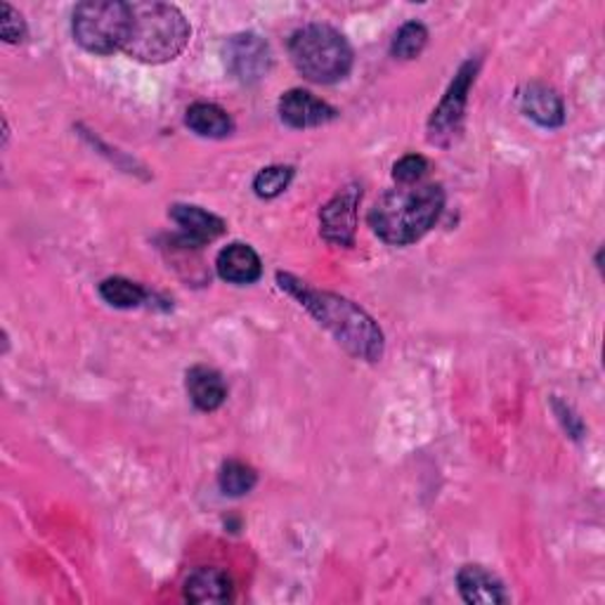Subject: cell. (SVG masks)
<instances>
[{"instance_id": "cell-15", "label": "cell", "mask_w": 605, "mask_h": 605, "mask_svg": "<svg viewBox=\"0 0 605 605\" xmlns=\"http://www.w3.org/2000/svg\"><path fill=\"white\" fill-rule=\"evenodd\" d=\"M189 400L201 411H216L227 400V386L222 376L211 367H192L187 371Z\"/></svg>"}, {"instance_id": "cell-2", "label": "cell", "mask_w": 605, "mask_h": 605, "mask_svg": "<svg viewBox=\"0 0 605 605\" xmlns=\"http://www.w3.org/2000/svg\"><path fill=\"white\" fill-rule=\"evenodd\" d=\"M445 208V192L435 182L400 185L378 197L367 216L378 239L393 246L419 241L438 222Z\"/></svg>"}, {"instance_id": "cell-13", "label": "cell", "mask_w": 605, "mask_h": 605, "mask_svg": "<svg viewBox=\"0 0 605 605\" xmlns=\"http://www.w3.org/2000/svg\"><path fill=\"white\" fill-rule=\"evenodd\" d=\"M170 218L176 220V225L189 239V244L214 241L225 232L222 218L204 211V208H199V206H189V204L170 206Z\"/></svg>"}, {"instance_id": "cell-5", "label": "cell", "mask_w": 605, "mask_h": 605, "mask_svg": "<svg viewBox=\"0 0 605 605\" xmlns=\"http://www.w3.org/2000/svg\"><path fill=\"white\" fill-rule=\"evenodd\" d=\"M130 29V3L121 0H88L76 6L71 31L76 43L95 54L123 50Z\"/></svg>"}, {"instance_id": "cell-19", "label": "cell", "mask_w": 605, "mask_h": 605, "mask_svg": "<svg viewBox=\"0 0 605 605\" xmlns=\"http://www.w3.org/2000/svg\"><path fill=\"white\" fill-rule=\"evenodd\" d=\"M428 43V29L421 22H407L395 33L390 52L397 60H416Z\"/></svg>"}, {"instance_id": "cell-1", "label": "cell", "mask_w": 605, "mask_h": 605, "mask_svg": "<svg viewBox=\"0 0 605 605\" xmlns=\"http://www.w3.org/2000/svg\"><path fill=\"white\" fill-rule=\"evenodd\" d=\"M279 287L291 294L321 327L329 329L338 346H344L353 357L376 363L384 355V334L376 321L353 300L329 291L310 289L306 281L291 275L277 272Z\"/></svg>"}, {"instance_id": "cell-8", "label": "cell", "mask_w": 605, "mask_h": 605, "mask_svg": "<svg viewBox=\"0 0 605 605\" xmlns=\"http://www.w3.org/2000/svg\"><path fill=\"white\" fill-rule=\"evenodd\" d=\"M359 199H363V192H359L357 185L340 189V192L319 211L321 237L338 246H353Z\"/></svg>"}, {"instance_id": "cell-7", "label": "cell", "mask_w": 605, "mask_h": 605, "mask_svg": "<svg viewBox=\"0 0 605 605\" xmlns=\"http://www.w3.org/2000/svg\"><path fill=\"white\" fill-rule=\"evenodd\" d=\"M225 67L239 83H258L272 67L270 46L258 33H237L222 48Z\"/></svg>"}, {"instance_id": "cell-22", "label": "cell", "mask_w": 605, "mask_h": 605, "mask_svg": "<svg viewBox=\"0 0 605 605\" xmlns=\"http://www.w3.org/2000/svg\"><path fill=\"white\" fill-rule=\"evenodd\" d=\"M0 36H3L6 43H19L24 41L27 36L24 17L19 14L10 3L0 6Z\"/></svg>"}, {"instance_id": "cell-6", "label": "cell", "mask_w": 605, "mask_h": 605, "mask_svg": "<svg viewBox=\"0 0 605 605\" xmlns=\"http://www.w3.org/2000/svg\"><path fill=\"white\" fill-rule=\"evenodd\" d=\"M478 60L473 62H464L462 69L454 76V81L449 86V90L445 92L443 102L438 105V109L433 111V117L428 121V142L438 145V147H447L454 140H457L459 130H462V121H464V109H466V100H468V90L476 81L478 73Z\"/></svg>"}, {"instance_id": "cell-14", "label": "cell", "mask_w": 605, "mask_h": 605, "mask_svg": "<svg viewBox=\"0 0 605 605\" xmlns=\"http://www.w3.org/2000/svg\"><path fill=\"white\" fill-rule=\"evenodd\" d=\"M189 603H225L232 598V579L220 567H197L185 582Z\"/></svg>"}, {"instance_id": "cell-17", "label": "cell", "mask_w": 605, "mask_h": 605, "mask_svg": "<svg viewBox=\"0 0 605 605\" xmlns=\"http://www.w3.org/2000/svg\"><path fill=\"white\" fill-rule=\"evenodd\" d=\"M100 296L105 302L113 308L130 310L138 308L147 300V291L140 287V284L130 281L126 277H109L100 284Z\"/></svg>"}, {"instance_id": "cell-4", "label": "cell", "mask_w": 605, "mask_h": 605, "mask_svg": "<svg viewBox=\"0 0 605 605\" xmlns=\"http://www.w3.org/2000/svg\"><path fill=\"white\" fill-rule=\"evenodd\" d=\"M291 62L308 81L329 86L346 79L353 69V48L346 36L327 24H308L289 41Z\"/></svg>"}, {"instance_id": "cell-16", "label": "cell", "mask_w": 605, "mask_h": 605, "mask_svg": "<svg viewBox=\"0 0 605 605\" xmlns=\"http://www.w3.org/2000/svg\"><path fill=\"white\" fill-rule=\"evenodd\" d=\"M185 123L189 130L197 132L199 138H211V140L227 138L235 128L230 113L211 102H197L189 107Z\"/></svg>"}, {"instance_id": "cell-20", "label": "cell", "mask_w": 605, "mask_h": 605, "mask_svg": "<svg viewBox=\"0 0 605 605\" xmlns=\"http://www.w3.org/2000/svg\"><path fill=\"white\" fill-rule=\"evenodd\" d=\"M291 180H294L291 166H268L256 176L254 189L260 199H275L291 185Z\"/></svg>"}, {"instance_id": "cell-12", "label": "cell", "mask_w": 605, "mask_h": 605, "mask_svg": "<svg viewBox=\"0 0 605 605\" xmlns=\"http://www.w3.org/2000/svg\"><path fill=\"white\" fill-rule=\"evenodd\" d=\"M459 594L466 603H485V605H497V603H508V594L504 589V584L497 575H492L485 571L483 565H464L459 575Z\"/></svg>"}, {"instance_id": "cell-11", "label": "cell", "mask_w": 605, "mask_h": 605, "mask_svg": "<svg viewBox=\"0 0 605 605\" xmlns=\"http://www.w3.org/2000/svg\"><path fill=\"white\" fill-rule=\"evenodd\" d=\"M520 107L525 117L544 128H558L565 123V105L563 98L544 83H527L520 92Z\"/></svg>"}, {"instance_id": "cell-10", "label": "cell", "mask_w": 605, "mask_h": 605, "mask_svg": "<svg viewBox=\"0 0 605 605\" xmlns=\"http://www.w3.org/2000/svg\"><path fill=\"white\" fill-rule=\"evenodd\" d=\"M216 270L220 279L244 287V284H254L260 279L262 262L249 244L235 241L230 246H225V249L218 254Z\"/></svg>"}, {"instance_id": "cell-21", "label": "cell", "mask_w": 605, "mask_h": 605, "mask_svg": "<svg viewBox=\"0 0 605 605\" xmlns=\"http://www.w3.org/2000/svg\"><path fill=\"white\" fill-rule=\"evenodd\" d=\"M428 173V161L421 155H407L393 166V178L397 185H416Z\"/></svg>"}, {"instance_id": "cell-18", "label": "cell", "mask_w": 605, "mask_h": 605, "mask_svg": "<svg viewBox=\"0 0 605 605\" xmlns=\"http://www.w3.org/2000/svg\"><path fill=\"white\" fill-rule=\"evenodd\" d=\"M256 483H258V476L249 464L230 459L220 466L218 485L222 489V495H227V497L249 495V492L256 487Z\"/></svg>"}, {"instance_id": "cell-9", "label": "cell", "mask_w": 605, "mask_h": 605, "mask_svg": "<svg viewBox=\"0 0 605 605\" xmlns=\"http://www.w3.org/2000/svg\"><path fill=\"white\" fill-rule=\"evenodd\" d=\"M279 117L291 128H315L321 123H329L336 117V109L325 100L315 98L313 92L294 88L281 95Z\"/></svg>"}, {"instance_id": "cell-3", "label": "cell", "mask_w": 605, "mask_h": 605, "mask_svg": "<svg viewBox=\"0 0 605 605\" xmlns=\"http://www.w3.org/2000/svg\"><path fill=\"white\" fill-rule=\"evenodd\" d=\"M185 14L168 3H130V29L123 52L145 65L176 60L189 43Z\"/></svg>"}]
</instances>
